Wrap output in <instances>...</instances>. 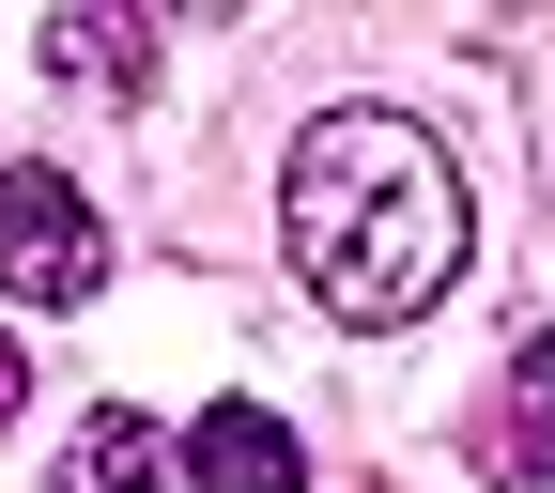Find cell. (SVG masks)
Masks as SVG:
<instances>
[{"mask_svg": "<svg viewBox=\"0 0 555 493\" xmlns=\"http://www.w3.org/2000/svg\"><path fill=\"white\" fill-rule=\"evenodd\" d=\"M278 232H294V277L339 309V324H416L448 309V277L478 262V200L448 170L433 124L401 108H324L294 139V170H278Z\"/></svg>", "mask_w": 555, "mask_h": 493, "instance_id": "6da1fadb", "label": "cell"}, {"mask_svg": "<svg viewBox=\"0 0 555 493\" xmlns=\"http://www.w3.org/2000/svg\"><path fill=\"white\" fill-rule=\"evenodd\" d=\"M93 277H108L93 200L62 185V170H0V294H16V309H78Z\"/></svg>", "mask_w": 555, "mask_h": 493, "instance_id": "7a4b0ae2", "label": "cell"}, {"mask_svg": "<svg viewBox=\"0 0 555 493\" xmlns=\"http://www.w3.org/2000/svg\"><path fill=\"white\" fill-rule=\"evenodd\" d=\"M185 478H201V493H309V447L278 432L262 401H217V416L185 432Z\"/></svg>", "mask_w": 555, "mask_h": 493, "instance_id": "3957f363", "label": "cell"}, {"mask_svg": "<svg viewBox=\"0 0 555 493\" xmlns=\"http://www.w3.org/2000/svg\"><path fill=\"white\" fill-rule=\"evenodd\" d=\"M139 62H155L139 16H62V31H47V78H62V93H139Z\"/></svg>", "mask_w": 555, "mask_h": 493, "instance_id": "277c9868", "label": "cell"}, {"mask_svg": "<svg viewBox=\"0 0 555 493\" xmlns=\"http://www.w3.org/2000/svg\"><path fill=\"white\" fill-rule=\"evenodd\" d=\"M509 463H525V478H555V324L509 355Z\"/></svg>", "mask_w": 555, "mask_h": 493, "instance_id": "5b68a950", "label": "cell"}, {"mask_svg": "<svg viewBox=\"0 0 555 493\" xmlns=\"http://www.w3.org/2000/svg\"><path fill=\"white\" fill-rule=\"evenodd\" d=\"M78 493H155V432H139L124 401H108L93 432H78Z\"/></svg>", "mask_w": 555, "mask_h": 493, "instance_id": "8992f818", "label": "cell"}, {"mask_svg": "<svg viewBox=\"0 0 555 493\" xmlns=\"http://www.w3.org/2000/svg\"><path fill=\"white\" fill-rule=\"evenodd\" d=\"M16 386H31V371H16V339H0V416H16Z\"/></svg>", "mask_w": 555, "mask_h": 493, "instance_id": "52a82bcc", "label": "cell"}]
</instances>
